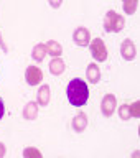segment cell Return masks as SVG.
<instances>
[{
	"mask_svg": "<svg viewBox=\"0 0 140 158\" xmlns=\"http://www.w3.org/2000/svg\"><path fill=\"white\" fill-rule=\"evenodd\" d=\"M87 127V117H86V114H78L76 117L73 118V128L76 132H84V128Z\"/></svg>",
	"mask_w": 140,
	"mask_h": 158,
	"instance_id": "9c48e42d",
	"label": "cell"
},
{
	"mask_svg": "<svg viewBox=\"0 0 140 158\" xmlns=\"http://www.w3.org/2000/svg\"><path fill=\"white\" fill-rule=\"evenodd\" d=\"M32 56H33V59H35V61H43V59H45V56H46V46H45L43 43H38V44H35Z\"/></svg>",
	"mask_w": 140,
	"mask_h": 158,
	"instance_id": "5bb4252c",
	"label": "cell"
},
{
	"mask_svg": "<svg viewBox=\"0 0 140 158\" xmlns=\"http://www.w3.org/2000/svg\"><path fill=\"white\" fill-rule=\"evenodd\" d=\"M137 5H138V2H137V0H127V2H124V12H125V13H129V15L135 13V10H137Z\"/></svg>",
	"mask_w": 140,
	"mask_h": 158,
	"instance_id": "9a60e30c",
	"label": "cell"
},
{
	"mask_svg": "<svg viewBox=\"0 0 140 158\" xmlns=\"http://www.w3.org/2000/svg\"><path fill=\"white\" fill-rule=\"evenodd\" d=\"M0 43H2V35H0Z\"/></svg>",
	"mask_w": 140,
	"mask_h": 158,
	"instance_id": "44dd1931",
	"label": "cell"
},
{
	"mask_svg": "<svg viewBox=\"0 0 140 158\" xmlns=\"http://www.w3.org/2000/svg\"><path fill=\"white\" fill-rule=\"evenodd\" d=\"M116 106H117V101L112 94H106L102 97V102H101V110L106 117H111L114 110H116Z\"/></svg>",
	"mask_w": 140,
	"mask_h": 158,
	"instance_id": "5b68a950",
	"label": "cell"
},
{
	"mask_svg": "<svg viewBox=\"0 0 140 158\" xmlns=\"http://www.w3.org/2000/svg\"><path fill=\"white\" fill-rule=\"evenodd\" d=\"M5 152H7V150H5V145H3V143H0V158L5 155Z\"/></svg>",
	"mask_w": 140,
	"mask_h": 158,
	"instance_id": "ffe728a7",
	"label": "cell"
},
{
	"mask_svg": "<svg viewBox=\"0 0 140 158\" xmlns=\"http://www.w3.org/2000/svg\"><path fill=\"white\" fill-rule=\"evenodd\" d=\"M66 96H68V101L71 102V106H74V107L84 106L89 97L87 84L83 79H71L66 87Z\"/></svg>",
	"mask_w": 140,
	"mask_h": 158,
	"instance_id": "6da1fadb",
	"label": "cell"
},
{
	"mask_svg": "<svg viewBox=\"0 0 140 158\" xmlns=\"http://www.w3.org/2000/svg\"><path fill=\"white\" fill-rule=\"evenodd\" d=\"M36 115H38V104L36 102H28L23 109V117L27 118V120H33V118H36Z\"/></svg>",
	"mask_w": 140,
	"mask_h": 158,
	"instance_id": "30bf717a",
	"label": "cell"
},
{
	"mask_svg": "<svg viewBox=\"0 0 140 158\" xmlns=\"http://www.w3.org/2000/svg\"><path fill=\"white\" fill-rule=\"evenodd\" d=\"M124 27H125V20H124L122 15L116 13L114 10H109L106 13V18H104V28H106V31L119 33Z\"/></svg>",
	"mask_w": 140,
	"mask_h": 158,
	"instance_id": "7a4b0ae2",
	"label": "cell"
},
{
	"mask_svg": "<svg viewBox=\"0 0 140 158\" xmlns=\"http://www.w3.org/2000/svg\"><path fill=\"white\" fill-rule=\"evenodd\" d=\"M121 53L124 59H127V61H132L134 58H135V44L132 43V40H124L122 41V46H121Z\"/></svg>",
	"mask_w": 140,
	"mask_h": 158,
	"instance_id": "52a82bcc",
	"label": "cell"
},
{
	"mask_svg": "<svg viewBox=\"0 0 140 158\" xmlns=\"http://www.w3.org/2000/svg\"><path fill=\"white\" fill-rule=\"evenodd\" d=\"M86 76L89 79V82H92V84H97L99 82V79H101V71H99L97 64H94V63L89 64L87 69H86Z\"/></svg>",
	"mask_w": 140,
	"mask_h": 158,
	"instance_id": "ba28073f",
	"label": "cell"
},
{
	"mask_svg": "<svg viewBox=\"0 0 140 158\" xmlns=\"http://www.w3.org/2000/svg\"><path fill=\"white\" fill-rule=\"evenodd\" d=\"M23 156H25V158H30V156L41 158V152L36 150V148H25V150H23Z\"/></svg>",
	"mask_w": 140,
	"mask_h": 158,
	"instance_id": "e0dca14e",
	"label": "cell"
},
{
	"mask_svg": "<svg viewBox=\"0 0 140 158\" xmlns=\"http://www.w3.org/2000/svg\"><path fill=\"white\" fill-rule=\"evenodd\" d=\"M129 107H130V115L138 117V102H134L132 106H129Z\"/></svg>",
	"mask_w": 140,
	"mask_h": 158,
	"instance_id": "ac0fdd59",
	"label": "cell"
},
{
	"mask_svg": "<svg viewBox=\"0 0 140 158\" xmlns=\"http://www.w3.org/2000/svg\"><path fill=\"white\" fill-rule=\"evenodd\" d=\"M91 54L96 61H106L107 59V48L101 38H94L91 43Z\"/></svg>",
	"mask_w": 140,
	"mask_h": 158,
	"instance_id": "3957f363",
	"label": "cell"
},
{
	"mask_svg": "<svg viewBox=\"0 0 140 158\" xmlns=\"http://www.w3.org/2000/svg\"><path fill=\"white\" fill-rule=\"evenodd\" d=\"M25 77H27V82L30 86H38L40 81L43 79V71L38 66H28L27 73H25Z\"/></svg>",
	"mask_w": 140,
	"mask_h": 158,
	"instance_id": "277c9868",
	"label": "cell"
},
{
	"mask_svg": "<svg viewBox=\"0 0 140 158\" xmlns=\"http://www.w3.org/2000/svg\"><path fill=\"white\" fill-rule=\"evenodd\" d=\"M73 40H74V43H76V44H79V46H87L91 36H89V31H87L86 28L79 27L76 31L73 33Z\"/></svg>",
	"mask_w": 140,
	"mask_h": 158,
	"instance_id": "8992f818",
	"label": "cell"
},
{
	"mask_svg": "<svg viewBox=\"0 0 140 158\" xmlns=\"http://www.w3.org/2000/svg\"><path fill=\"white\" fill-rule=\"evenodd\" d=\"M3 112H5V106H3V101L0 99V118L3 117Z\"/></svg>",
	"mask_w": 140,
	"mask_h": 158,
	"instance_id": "d6986e66",
	"label": "cell"
},
{
	"mask_svg": "<svg viewBox=\"0 0 140 158\" xmlns=\"http://www.w3.org/2000/svg\"><path fill=\"white\" fill-rule=\"evenodd\" d=\"M49 86H41L40 87V91H38V104L40 106H48V102H49Z\"/></svg>",
	"mask_w": 140,
	"mask_h": 158,
	"instance_id": "4fadbf2b",
	"label": "cell"
},
{
	"mask_svg": "<svg viewBox=\"0 0 140 158\" xmlns=\"http://www.w3.org/2000/svg\"><path fill=\"white\" fill-rule=\"evenodd\" d=\"M66 66H64V61L59 58H54L51 63H49V73L54 74V76H58V74H63Z\"/></svg>",
	"mask_w": 140,
	"mask_h": 158,
	"instance_id": "7c38bea8",
	"label": "cell"
},
{
	"mask_svg": "<svg viewBox=\"0 0 140 158\" xmlns=\"http://www.w3.org/2000/svg\"><path fill=\"white\" fill-rule=\"evenodd\" d=\"M46 46V54H51V56H61L63 54V48L61 44H59L58 41H54V40H49V41L45 44Z\"/></svg>",
	"mask_w": 140,
	"mask_h": 158,
	"instance_id": "8fae6325",
	"label": "cell"
},
{
	"mask_svg": "<svg viewBox=\"0 0 140 158\" xmlns=\"http://www.w3.org/2000/svg\"><path fill=\"white\" fill-rule=\"evenodd\" d=\"M119 114H121V118H122V120H129V118H132V115H130V107H129V104H124V106L119 109Z\"/></svg>",
	"mask_w": 140,
	"mask_h": 158,
	"instance_id": "2e32d148",
	"label": "cell"
}]
</instances>
